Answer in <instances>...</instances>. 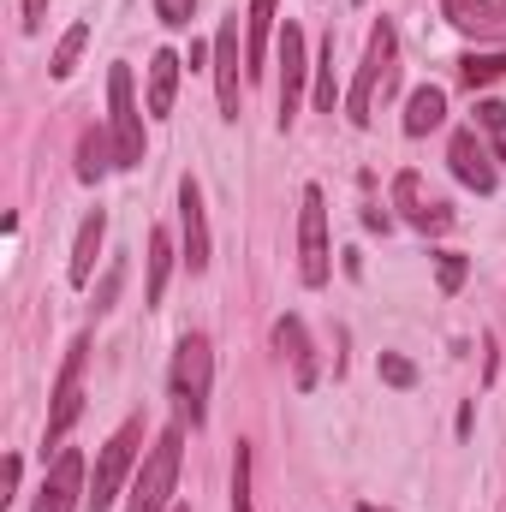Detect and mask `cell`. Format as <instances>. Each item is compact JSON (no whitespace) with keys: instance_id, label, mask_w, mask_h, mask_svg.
Listing matches in <instances>:
<instances>
[{"instance_id":"obj_6","label":"cell","mask_w":506,"mask_h":512,"mask_svg":"<svg viewBox=\"0 0 506 512\" xmlns=\"http://www.w3.org/2000/svg\"><path fill=\"white\" fill-rule=\"evenodd\" d=\"M108 137L120 167L143 161V108L131 96V66H108Z\"/></svg>"},{"instance_id":"obj_5","label":"cell","mask_w":506,"mask_h":512,"mask_svg":"<svg viewBox=\"0 0 506 512\" xmlns=\"http://www.w3.org/2000/svg\"><path fill=\"white\" fill-rule=\"evenodd\" d=\"M137 441H143V423H137V417L108 435V447H102V459H96V477H90V495H84L90 512H108L120 501V483H126V471L137 465V453H143Z\"/></svg>"},{"instance_id":"obj_29","label":"cell","mask_w":506,"mask_h":512,"mask_svg":"<svg viewBox=\"0 0 506 512\" xmlns=\"http://www.w3.org/2000/svg\"><path fill=\"white\" fill-rule=\"evenodd\" d=\"M191 12H197V0H155V18H161L167 30H185Z\"/></svg>"},{"instance_id":"obj_27","label":"cell","mask_w":506,"mask_h":512,"mask_svg":"<svg viewBox=\"0 0 506 512\" xmlns=\"http://www.w3.org/2000/svg\"><path fill=\"white\" fill-rule=\"evenodd\" d=\"M465 274H471V262H465L459 251L435 256V280H441V292H459V286H465Z\"/></svg>"},{"instance_id":"obj_32","label":"cell","mask_w":506,"mask_h":512,"mask_svg":"<svg viewBox=\"0 0 506 512\" xmlns=\"http://www.w3.org/2000/svg\"><path fill=\"white\" fill-rule=\"evenodd\" d=\"M12 489H18V453H12V459H6V471H0V507L12 501Z\"/></svg>"},{"instance_id":"obj_25","label":"cell","mask_w":506,"mask_h":512,"mask_svg":"<svg viewBox=\"0 0 506 512\" xmlns=\"http://www.w3.org/2000/svg\"><path fill=\"white\" fill-rule=\"evenodd\" d=\"M334 36H328V48H322V66H316V108L322 114H334Z\"/></svg>"},{"instance_id":"obj_31","label":"cell","mask_w":506,"mask_h":512,"mask_svg":"<svg viewBox=\"0 0 506 512\" xmlns=\"http://www.w3.org/2000/svg\"><path fill=\"white\" fill-rule=\"evenodd\" d=\"M18 24H24V36H36V30L48 24V0H24V18H18Z\"/></svg>"},{"instance_id":"obj_13","label":"cell","mask_w":506,"mask_h":512,"mask_svg":"<svg viewBox=\"0 0 506 512\" xmlns=\"http://www.w3.org/2000/svg\"><path fill=\"white\" fill-rule=\"evenodd\" d=\"M304 72H310V60H304V30H298V24H280V126L298 120Z\"/></svg>"},{"instance_id":"obj_15","label":"cell","mask_w":506,"mask_h":512,"mask_svg":"<svg viewBox=\"0 0 506 512\" xmlns=\"http://www.w3.org/2000/svg\"><path fill=\"white\" fill-rule=\"evenodd\" d=\"M179 233H185V268L203 274L209 268V215H203V185L179 179Z\"/></svg>"},{"instance_id":"obj_14","label":"cell","mask_w":506,"mask_h":512,"mask_svg":"<svg viewBox=\"0 0 506 512\" xmlns=\"http://www.w3.org/2000/svg\"><path fill=\"white\" fill-rule=\"evenodd\" d=\"M441 18H447L459 36L506 42V0H441Z\"/></svg>"},{"instance_id":"obj_20","label":"cell","mask_w":506,"mask_h":512,"mask_svg":"<svg viewBox=\"0 0 506 512\" xmlns=\"http://www.w3.org/2000/svg\"><path fill=\"white\" fill-rule=\"evenodd\" d=\"M108 167H120V161H114V137L96 131V126H84V137H78V179L96 185V179H108Z\"/></svg>"},{"instance_id":"obj_11","label":"cell","mask_w":506,"mask_h":512,"mask_svg":"<svg viewBox=\"0 0 506 512\" xmlns=\"http://www.w3.org/2000/svg\"><path fill=\"white\" fill-rule=\"evenodd\" d=\"M447 161H453V179H459V185H471L477 197H489V191H495V161H489V149H483L477 126H459V131H453Z\"/></svg>"},{"instance_id":"obj_23","label":"cell","mask_w":506,"mask_h":512,"mask_svg":"<svg viewBox=\"0 0 506 512\" xmlns=\"http://www.w3.org/2000/svg\"><path fill=\"white\" fill-rule=\"evenodd\" d=\"M84 42H90V24H72V30L54 42V60H48V72H54V78H72V72H78V54H84Z\"/></svg>"},{"instance_id":"obj_16","label":"cell","mask_w":506,"mask_h":512,"mask_svg":"<svg viewBox=\"0 0 506 512\" xmlns=\"http://www.w3.org/2000/svg\"><path fill=\"white\" fill-rule=\"evenodd\" d=\"M274 18H280V0H251V12H245V78H262V66H268Z\"/></svg>"},{"instance_id":"obj_22","label":"cell","mask_w":506,"mask_h":512,"mask_svg":"<svg viewBox=\"0 0 506 512\" xmlns=\"http://www.w3.org/2000/svg\"><path fill=\"white\" fill-rule=\"evenodd\" d=\"M167 274H173V239L167 233H149V304H161V292H167Z\"/></svg>"},{"instance_id":"obj_2","label":"cell","mask_w":506,"mask_h":512,"mask_svg":"<svg viewBox=\"0 0 506 512\" xmlns=\"http://www.w3.org/2000/svg\"><path fill=\"white\" fill-rule=\"evenodd\" d=\"M179 459H185V429H161L149 459H143V477L131 489L126 512H173V489H179Z\"/></svg>"},{"instance_id":"obj_24","label":"cell","mask_w":506,"mask_h":512,"mask_svg":"<svg viewBox=\"0 0 506 512\" xmlns=\"http://www.w3.org/2000/svg\"><path fill=\"white\" fill-rule=\"evenodd\" d=\"M233 512H251V447L245 441L233 453Z\"/></svg>"},{"instance_id":"obj_7","label":"cell","mask_w":506,"mask_h":512,"mask_svg":"<svg viewBox=\"0 0 506 512\" xmlns=\"http://www.w3.org/2000/svg\"><path fill=\"white\" fill-rule=\"evenodd\" d=\"M84 364H90V334L72 340L60 376H54V399H48V447H60L72 435V423L84 417Z\"/></svg>"},{"instance_id":"obj_3","label":"cell","mask_w":506,"mask_h":512,"mask_svg":"<svg viewBox=\"0 0 506 512\" xmlns=\"http://www.w3.org/2000/svg\"><path fill=\"white\" fill-rule=\"evenodd\" d=\"M167 382H173L179 411H185L191 423H203V411H209V387H215V352H209L203 334H185V340L173 346V370H167Z\"/></svg>"},{"instance_id":"obj_9","label":"cell","mask_w":506,"mask_h":512,"mask_svg":"<svg viewBox=\"0 0 506 512\" xmlns=\"http://www.w3.org/2000/svg\"><path fill=\"white\" fill-rule=\"evenodd\" d=\"M90 489H84V453L78 447H60L54 453V465H48V477H42V489H36V507L30 512H78Z\"/></svg>"},{"instance_id":"obj_26","label":"cell","mask_w":506,"mask_h":512,"mask_svg":"<svg viewBox=\"0 0 506 512\" xmlns=\"http://www.w3.org/2000/svg\"><path fill=\"white\" fill-rule=\"evenodd\" d=\"M477 126L489 131V143H495V155L506 161V108H501V102H477Z\"/></svg>"},{"instance_id":"obj_19","label":"cell","mask_w":506,"mask_h":512,"mask_svg":"<svg viewBox=\"0 0 506 512\" xmlns=\"http://www.w3.org/2000/svg\"><path fill=\"white\" fill-rule=\"evenodd\" d=\"M441 120H447V90H435V84L411 90V102H405V137H429Z\"/></svg>"},{"instance_id":"obj_28","label":"cell","mask_w":506,"mask_h":512,"mask_svg":"<svg viewBox=\"0 0 506 512\" xmlns=\"http://www.w3.org/2000/svg\"><path fill=\"white\" fill-rule=\"evenodd\" d=\"M381 382H387V387H411V382H417V364H411V358H399V352H381Z\"/></svg>"},{"instance_id":"obj_35","label":"cell","mask_w":506,"mask_h":512,"mask_svg":"<svg viewBox=\"0 0 506 512\" xmlns=\"http://www.w3.org/2000/svg\"><path fill=\"white\" fill-rule=\"evenodd\" d=\"M173 512H191V507H173Z\"/></svg>"},{"instance_id":"obj_17","label":"cell","mask_w":506,"mask_h":512,"mask_svg":"<svg viewBox=\"0 0 506 512\" xmlns=\"http://www.w3.org/2000/svg\"><path fill=\"white\" fill-rule=\"evenodd\" d=\"M102 239H108V215L96 209V215H84V227H78V245H72V262H66V280H72V286H90Z\"/></svg>"},{"instance_id":"obj_18","label":"cell","mask_w":506,"mask_h":512,"mask_svg":"<svg viewBox=\"0 0 506 512\" xmlns=\"http://www.w3.org/2000/svg\"><path fill=\"white\" fill-rule=\"evenodd\" d=\"M173 96H179V54L161 48V54L149 60V114L167 120V114H173Z\"/></svg>"},{"instance_id":"obj_4","label":"cell","mask_w":506,"mask_h":512,"mask_svg":"<svg viewBox=\"0 0 506 512\" xmlns=\"http://www.w3.org/2000/svg\"><path fill=\"white\" fill-rule=\"evenodd\" d=\"M298 203H304V209H298V280H304V286H328V274H334V251H328V197H322V185H304Z\"/></svg>"},{"instance_id":"obj_1","label":"cell","mask_w":506,"mask_h":512,"mask_svg":"<svg viewBox=\"0 0 506 512\" xmlns=\"http://www.w3.org/2000/svg\"><path fill=\"white\" fill-rule=\"evenodd\" d=\"M393 84H399V30L381 18L376 30H370L364 66H358V78H352V90H346V120H352V126H370V120H376V102L393 96Z\"/></svg>"},{"instance_id":"obj_10","label":"cell","mask_w":506,"mask_h":512,"mask_svg":"<svg viewBox=\"0 0 506 512\" xmlns=\"http://www.w3.org/2000/svg\"><path fill=\"white\" fill-rule=\"evenodd\" d=\"M239 72H245V54H239V12H233L215 30V96L227 120H239Z\"/></svg>"},{"instance_id":"obj_33","label":"cell","mask_w":506,"mask_h":512,"mask_svg":"<svg viewBox=\"0 0 506 512\" xmlns=\"http://www.w3.org/2000/svg\"><path fill=\"white\" fill-rule=\"evenodd\" d=\"M364 227H370V233H387V227H393V215H387V209H364Z\"/></svg>"},{"instance_id":"obj_34","label":"cell","mask_w":506,"mask_h":512,"mask_svg":"<svg viewBox=\"0 0 506 512\" xmlns=\"http://www.w3.org/2000/svg\"><path fill=\"white\" fill-rule=\"evenodd\" d=\"M358 512H387V507H358Z\"/></svg>"},{"instance_id":"obj_8","label":"cell","mask_w":506,"mask_h":512,"mask_svg":"<svg viewBox=\"0 0 506 512\" xmlns=\"http://www.w3.org/2000/svg\"><path fill=\"white\" fill-rule=\"evenodd\" d=\"M393 209H399L417 233H447V227H453V203H441V197L423 185V173H411V167L393 179Z\"/></svg>"},{"instance_id":"obj_12","label":"cell","mask_w":506,"mask_h":512,"mask_svg":"<svg viewBox=\"0 0 506 512\" xmlns=\"http://www.w3.org/2000/svg\"><path fill=\"white\" fill-rule=\"evenodd\" d=\"M274 346H280V358H286V370H292V387H298V393H310V387L322 382V364H316L310 328H304L298 316H280V322H274Z\"/></svg>"},{"instance_id":"obj_36","label":"cell","mask_w":506,"mask_h":512,"mask_svg":"<svg viewBox=\"0 0 506 512\" xmlns=\"http://www.w3.org/2000/svg\"><path fill=\"white\" fill-rule=\"evenodd\" d=\"M358 6H364V0H358Z\"/></svg>"},{"instance_id":"obj_21","label":"cell","mask_w":506,"mask_h":512,"mask_svg":"<svg viewBox=\"0 0 506 512\" xmlns=\"http://www.w3.org/2000/svg\"><path fill=\"white\" fill-rule=\"evenodd\" d=\"M495 78H506V48H495V54H465V60H459V84H465V90H483V84H495Z\"/></svg>"},{"instance_id":"obj_30","label":"cell","mask_w":506,"mask_h":512,"mask_svg":"<svg viewBox=\"0 0 506 512\" xmlns=\"http://www.w3.org/2000/svg\"><path fill=\"white\" fill-rule=\"evenodd\" d=\"M120 280H126V262H114V268H108V280L96 286V310H114V298H120Z\"/></svg>"}]
</instances>
